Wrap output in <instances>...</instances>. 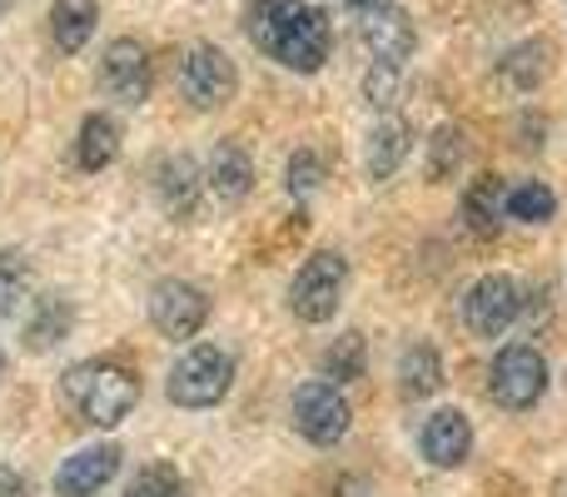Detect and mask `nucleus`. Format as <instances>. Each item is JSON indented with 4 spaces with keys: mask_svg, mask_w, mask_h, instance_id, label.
I'll return each mask as SVG.
<instances>
[{
    "mask_svg": "<svg viewBox=\"0 0 567 497\" xmlns=\"http://www.w3.org/2000/svg\"><path fill=\"white\" fill-rule=\"evenodd\" d=\"M245 30L255 50H265L293 75H313L333 55V20L313 0H249Z\"/></svg>",
    "mask_w": 567,
    "mask_h": 497,
    "instance_id": "obj_1",
    "label": "nucleus"
},
{
    "mask_svg": "<svg viewBox=\"0 0 567 497\" xmlns=\"http://www.w3.org/2000/svg\"><path fill=\"white\" fill-rule=\"evenodd\" d=\"M60 403L85 428H120L140 403V379L120 359H80L60 373Z\"/></svg>",
    "mask_w": 567,
    "mask_h": 497,
    "instance_id": "obj_2",
    "label": "nucleus"
},
{
    "mask_svg": "<svg viewBox=\"0 0 567 497\" xmlns=\"http://www.w3.org/2000/svg\"><path fill=\"white\" fill-rule=\"evenodd\" d=\"M235 389V353L219 343H189L165 379V398L175 408H219Z\"/></svg>",
    "mask_w": 567,
    "mask_h": 497,
    "instance_id": "obj_3",
    "label": "nucleus"
},
{
    "mask_svg": "<svg viewBox=\"0 0 567 497\" xmlns=\"http://www.w3.org/2000/svg\"><path fill=\"white\" fill-rule=\"evenodd\" d=\"M349 289V263L333 249H313L289 279V313L299 323H329Z\"/></svg>",
    "mask_w": 567,
    "mask_h": 497,
    "instance_id": "obj_4",
    "label": "nucleus"
},
{
    "mask_svg": "<svg viewBox=\"0 0 567 497\" xmlns=\"http://www.w3.org/2000/svg\"><path fill=\"white\" fill-rule=\"evenodd\" d=\"M548 393V359L533 343H503L488 363V398L503 413H528Z\"/></svg>",
    "mask_w": 567,
    "mask_h": 497,
    "instance_id": "obj_5",
    "label": "nucleus"
},
{
    "mask_svg": "<svg viewBox=\"0 0 567 497\" xmlns=\"http://www.w3.org/2000/svg\"><path fill=\"white\" fill-rule=\"evenodd\" d=\"M289 418H293V428H299L303 443H313V448H333V443H343L349 428H353V403L339 383L303 379L289 398Z\"/></svg>",
    "mask_w": 567,
    "mask_h": 497,
    "instance_id": "obj_6",
    "label": "nucleus"
},
{
    "mask_svg": "<svg viewBox=\"0 0 567 497\" xmlns=\"http://www.w3.org/2000/svg\"><path fill=\"white\" fill-rule=\"evenodd\" d=\"M175 80H179V95L195 110H219L239 95V65L219 45H209V40H195V45L179 55Z\"/></svg>",
    "mask_w": 567,
    "mask_h": 497,
    "instance_id": "obj_7",
    "label": "nucleus"
},
{
    "mask_svg": "<svg viewBox=\"0 0 567 497\" xmlns=\"http://www.w3.org/2000/svg\"><path fill=\"white\" fill-rule=\"evenodd\" d=\"M150 323H155L159 339L189 349L209 323V293L189 279H159L155 289H150Z\"/></svg>",
    "mask_w": 567,
    "mask_h": 497,
    "instance_id": "obj_8",
    "label": "nucleus"
},
{
    "mask_svg": "<svg viewBox=\"0 0 567 497\" xmlns=\"http://www.w3.org/2000/svg\"><path fill=\"white\" fill-rule=\"evenodd\" d=\"M523 319V283L513 273H483L463 293V323L478 339H503Z\"/></svg>",
    "mask_w": 567,
    "mask_h": 497,
    "instance_id": "obj_9",
    "label": "nucleus"
},
{
    "mask_svg": "<svg viewBox=\"0 0 567 497\" xmlns=\"http://www.w3.org/2000/svg\"><path fill=\"white\" fill-rule=\"evenodd\" d=\"M150 85H155V65H150L145 40L115 35L105 45V55H100V90L120 110H140L150 100Z\"/></svg>",
    "mask_w": 567,
    "mask_h": 497,
    "instance_id": "obj_10",
    "label": "nucleus"
},
{
    "mask_svg": "<svg viewBox=\"0 0 567 497\" xmlns=\"http://www.w3.org/2000/svg\"><path fill=\"white\" fill-rule=\"evenodd\" d=\"M150 189H155L159 209H165L175 225H189L199 219V205H205V169L189 155H159L155 169H150Z\"/></svg>",
    "mask_w": 567,
    "mask_h": 497,
    "instance_id": "obj_11",
    "label": "nucleus"
},
{
    "mask_svg": "<svg viewBox=\"0 0 567 497\" xmlns=\"http://www.w3.org/2000/svg\"><path fill=\"white\" fill-rule=\"evenodd\" d=\"M359 40L373 65H409V55L419 50V25H413V15L393 0V6L359 15Z\"/></svg>",
    "mask_w": 567,
    "mask_h": 497,
    "instance_id": "obj_12",
    "label": "nucleus"
},
{
    "mask_svg": "<svg viewBox=\"0 0 567 497\" xmlns=\"http://www.w3.org/2000/svg\"><path fill=\"white\" fill-rule=\"evenodd\" d=\"M458 225L468 239H478V245H493V239L503 235V225H508V185H503V175H478L463 185V199H458Z\"/></svg>",
    "mask_w": 567,
    "mask_h": 497,
    "instance_id": "obj_13",
    "label": "nucleus"
},
{
    "mask_svg": "<svg viewBox=\"0 0 567 497\" xmlns=\"http://www.w3.org/2000/svg\"><path fill=\"white\" fill-rule=\"evenodd\" d=\"M419 453L429 468H463L473 453V418L463 408H439L423 418V433H419Z\"/></svg>",
    "mask_w": 567,
    "mask_h": 497,
    "instance_id": "obj_14",
    "label": "nucleus"
},
{
    "mask_svg": "<svg viewBox=\"0 0 567 497\" xmlns=\"http://www.w3.org/2000/svg\"><path fill=\"white\" fill-rule=\"evenodd\" d=\"M120 443H90V448L70 453L55 473V497H95L120 473Z\"/></svg>",
    "mask_w": 567,
    "mask_h": 497,
    "instance_id": "obj_15",
    "label": "nucleus"
},
{
    "mask_svg": "<svg viewBox=\"0 0 567 497\" xmlns=\"http://www.w3.org/2000/svg\"><path fill=\"white\" fill-rule=\"evenodd\" d=\"M205 185L219 205H245V199L255 195V155H249L239 139H219V145L209 149Z\"/></svg>",
    "mask_w": 567,
    "mask_h": 497,
    "instance_id": "obj_16",
    "label": "nucleus"
},
{
    "mask_svg": "<svg viewBox=\"0 0 567 497\" xmlns=\"http://www.w3.org/2000/svg\"><path fill=\"white\" fill-rule=\"evenodd\" d=\"M409 155H413L409 120L383 115L379 125H373V135H369V149H363V169H369L373 185H389V179L403 169V159H409Z\"/></svg>",
    "mask_w": 567,
    "mask_h": 497,
    "instance_id": "obj_17",
    "label": "nucleus"
},
{
    "mask_svg": "<svg viewBox=\"0 0 567 497\" xmlns=\"http://www.w3.org/2000/svg\"><path fill=\"white\" fill-rule=\"evenodd\" d=\"M120 139H125L120 120L105 115V110H90V115L80 120V130H75V169H85V175L110 169L120 159Z\"/></svg>",
    "mask_w": 567,
    "mask_h": 497,
    "instance_id": "obj_18",
    "label": "nucleus"
},
{
    "mask_svg": "<svg viewBox=\"0 0 567 497\" xmlns=\"http://www.w3.org/2000/svg\"><path fill=\"white\" fill-rule=\"evenodd\" d=\"M70 329H75V303L65 293H40L25 313V333L20 339H25L30 353H50L70 339Z\"/></svg>",
    "mask_w": 567,
    "mask_h": 497,
    "instance_id": "obj_19",
    "label": "nucleus"
},
{
    "mask_svg": "<svg viewBox=\"0 0 567 497\" xmlns=\"http://www.w3.org/2000/svg\"><path fill=\"white\" fill-rule=\"evenodd\" d=\"M548 75H553V45L543 35L518 40V45H508L498 55V80H503V85H513L518 95L543 90V80H548Z\"/></svg>",
    "mask_w": 567,
    "mask_h": 497,
    "instance_id": "obj_20",
    "label": "nucleus"
},
{
    "mask_svg": "<svg viewBox=\"0 0 567 497\" xmlns=\"http://www.w3.org/2000/svg\"><path fill=\"white\" fill-rule=\"evenodd\" d=\"M100 30V0H55L50 6V45L60 55H80Z\"/></svg>",
    "mask_w": 567,
    "mask_h": 497,
    "instance_id": "obj_21",
    "label": "nucleus"
},
{
    "mask_svg": "<svg viewBox=\"0 0 567 497\" xmlns=\"http://www.w3.org/2000/svg\"><path fill=\"white\" fill-rule=\"evenodd\" d=\"M439 389H443V353H439V343H429V339L409 343V349L399 353V393L409 403H423V398H433Z\"/></svg>",
    "mask_w": 567,
    "mask_h": 497,
    "instance_id": "obj_22",
    "label": "nucleus"
},
{
    "mask_svg": "<svg viewBox=\"0 0 567 497\" xmlns=\"http://www.w3.org/2000/svg\"><path fill=\"white\" fill-rule=\"evenodd\" d=\"M463 159H468V135L458 125H439L423 139V175L433 185H449L453 175H463Z\"/></svg>",
    "mask_w": 567,
    "mask_h": 497,
    "instance_id": "obj_23",
    "label": "nucleus"
},
{
    "mask_svg": "<svg viewBox=\"0 0 567 497\" xmlns=\"http://www.w3.org/2000/svg\"><path fill=\"white\" fill-rule=\"evenodd\" d=\"M319 369H323V379L329 383H359L363 373H369V339H363L359 329H349V333H339V339L323 349V359H319Z\"/></svg>",
    "mask_w": 567,
    "mask_h": 497,
    "instance_id": "obj_24",
    "label": "nucleus"
},
{
    "mask_svg": "<svg viewBox=\"0 0 567 497\" xmlns=\"http://www.w3.org/2000/svg\"><path fill=\"white\" fill-rule=\"evenodd\" d=\"M553 215H558L553 185H543V179H518V185H508V219H518V225H548Z\"/></svg>",
    "mask_w": 567,
    "mask_h": 497,
    "instance_id": "obj_25",
    "label": "nucleus"
},
{
    "mask_svg": "<svg viewBox=\"0 0 567 497\" xmlns=\"http://www.w3.org/2000/svg\"><path fill=\"white\" fill-rule=\"evenodd\" d=\"M30 253L25 249H0V319H16L20 303L30 299Z\"/></svg>",
    "mask_w": 567,
    "mask_h": 497,
    "instance_id": "obj_26",
    "label": "nucleus"
},
{
    "mask_svg": "<svg viewBox=\"0 0 567 497\" xmlns=\"http://www.w3.org/2000/svg\"><path fill=\"white\" fill-rule=\"evenodd\" d=\"M319 185H323V155L313 145H299L289 155V165H284V189L293 199H309Z\"/></svg>",
    "mask_w": 567,
    "mask_h": 497,
    "instance_id": "obj_27",
    "label": "nucleus"
},
{
    "mask_svg": "<svg viewBox=\"0 0 567 497\" xmlns=\"http://www.w3.org/2000/svg\"><path fill=\"white\" fill-rule=\"evenodd\" d=\"M403 95V65H373L363 70V100H369L379 115H393V105H399Z\"/></svg>",
    "mask_w": 567,
    "mask_h": 497,
    "instance_id": "obj_28",
    "label": "nucleus"
},
{
    "mask_svg": "<svg viewBox=\"0 0 567 497\" xmlns=\"http://www.w3.org/2000/svg\"><path fill=\"white\" fill-rule=\"evenodd\" d=\"M125 497H185V483H179L175 468H165V463H150V468L125 488Z\"/></svg>",
    "mask_w": 567,
    "mask_h": 497,
    "instance_id": "obj_29",
    "label": "nucleus"
},
{
    "mask_svg": "<svg viewBox=\"0 0 567 497\" xmlns=\"http://www.w3.org/2000/svg\"><path fill=\"white\" fill-rule=\"evenodd\" d=\"M0 497H30V478L16 473L10 463H0Z\"/></svg>",
    "mask_w": 567,
    "mask_h": 497,
    "instance_id": "obj_30",
    "label": "nucleus"
},
{
    "mask_svg": "<svg viewBox=\"0 0 567 497\" xmlns=\"http://www.w3.org/2000/svg\"><path fill=\"white\" fill-rule=\"evenodd\" d=\"M383 6H393V0H343L349 15H369V10H383Z\"/></svg>",
    "mask_w": 567,
    "mask_h": 497,
    "instance_id": "obj_31",
    "label": "nucleus"
},
{
    "mask_svg": "<svg viewBox=\"0 0 567 497\" xmlns=\"http://www.w3.org/2000/svg\"><path fill=\"white\" fill-rule=\"evenodd\" d=\"M0 379H6V349H0Z\"/></svg>",
    "mask_w": 567,
    "mask_h": 497,
    "instance_id": "obj_32",
    "label": "nucleus"
},
{
    "mask_svg": "<svg viewBox=\"0 0 567 497\" xmlns=\"http://www.w3.org/2000/svg\"><path fill=\"white\" fill-rule=\"evenodd\" d=\"M0 10H6V0H0Z\"/></svg>",
    "mask_w": 567,
    "mask_h": 497,
    "instance_id": "obj_33",
    "label": "nucleus"
}]
</instances>
